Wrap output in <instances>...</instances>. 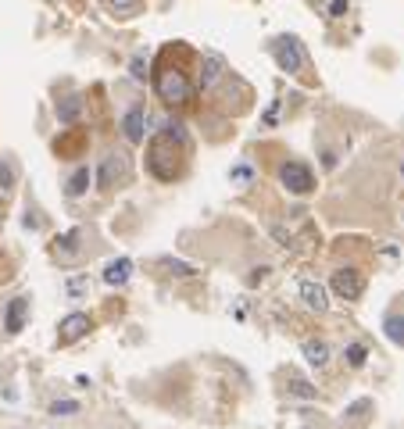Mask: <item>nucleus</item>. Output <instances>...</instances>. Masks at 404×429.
<instances>
[{
  "instance_id": "obj_17",
  "label": "nucleus",
  "mask_w": 404,
  "mask_h": 429,
  "mask_svg": "<svg viewBox=\"0 0 404 429\" xmlns=\"http://www.w3.org/2000/svg\"><path fill=\"white\" fill-rule=\"evenodd\" d=\"M75 240H79V229H72V233H65V236H57V240H54V243H57V254L75 258Z\"/></svg>"
},
{
  "instance_id": "obj_10",
  "label": "nucleus",
  "mask_w": 404,
  "mask_h": 429,
  "mask_svg": "<svg viewBox=\"0 0 404 429\" xmlns=\"http://www.w3.org/2000/svg\"><path fill=\"white\" fill-rule=\"evenodd\" d=\"M118 175H122V158H118V154H108V158L101 161V168H97V187H101V190H111Z\"/></svg>"
},
{
  "instance_id": "obj_16",
  "label": "nucleus",
  "mask_w": 404,
  "mask_h": 429,
  "mask_svg": "<svg viewBox=\"0 0 404 429\" xmlns=\"http://www.w3.org/2000/svg\"><path fill=\"white\" fill-rule=\"evenodd\" d=\"M86 187H89V168L82 165V168H75V175L68 179V197H82Z\"/></svg>"
},
{
  "instance_id": "obj_1",
  "label": "nucleus",
  "mask_w": 404,
  "mask_h": 429,
  "mask_svg": "<svg viewBox=\"0 0 404 429\" xmlns=\"http://www.w3.org/2000/svg\"><path fill=\"white\" fill-rule=\"evenodd\" d=\"M179 150H182V143L179 140H172V136H165V133H158L150 140V150H147V168H150V175H158V179H175L179 175Z\"/></svg>"
},
{
  "instance_id": "obj_21",
  "label": "nucleus",
  "mask_w": 404,
  "mask_h": 429,
  "mask_svg": "<svg viewBox=\"0 0 404 429\" xmlns=\"http://www.w3.org/2000/svg\"><path fill=\"white\" fill-rule=\"evenodd\" d=\"M161 265H165V268H172V275H194V272H197L194 265H186V261H172V258H165Z\"/></svg>"
},
{
  "instance_id": "obj_23",
  "label": "nucleus",
  "mask_w": 404,
  "mask_h": 429,
  "mask_svg": "<svg viewBox=\"0 0 404 429\" xmlns=\"http://www.w3.org/2000/svg\"><path fill=\"white\" fill-rule=\"evenodd\" d=\"M140 4V0H108V8L111 11H118V15H126V11H133Z\"/></svg>"
},
{
  "instance_id": "obj_27",
  "label": "nucleus",
  "mask_w": 404,
  "mask_h": 429,
  "mask_svg": "<svg viewBox=\"0 0 404 429\" xmlns=\"http://www.w3.org/2000/svg\"><path fill=\"white\" fill-rule=\"evenodd\" d=\"M401 179H404V165H401Z\"/></svg>"
},
{
  "instance_id": "obj_13",
  "label": "nucleus",
  "mask_w": 404,
  "mask_h": 429,
  "mask_svg": "<svg viewBox=\"0 0 404 429\" xmlns=\"http://www.w3.org/2000/svg\"><path fill=\"white\" fill-rule=\"evenodd\" d=\"M304 358H308V365H315V369H322V365L329 361V344L326 340H304Z\"/></svg>"
},
{
  "instance_id": "obj_7",
  "label": "nucleus",
  "mask_w": 404,
  "mask_h": 429,
  "mask_svg": "<svg viewBox=\"0 0 404 429\" xmlns=\"http://www.w3.org/2000/svg\"><path fill=\"white\" fill-rule=\"evenodd\" d=\"M86 333H89V315L75 312V315H68L65 322H61V333H57V340H61V344H75L79 336H86Z\"/></svg>"
},
{
  "instance_id": "obj_11",
  "label": "nucleus",
  "mask_w": 404,
  "mask_h": 429,
  "mask_svg": "<svg viewBox=\"0 0 404 429\" xmlns=\"http://www.w3.org/2000/svg\"><path fill=\"white\" fill-rule=\"evenodd\" d=\"M301 297L312 312H326L329 308V297H326V286L322 283H301Z\"/></svg>"
},
{
  "instance_id": "obj_20",
  "label": "nucleus",
  "mask_w": 404,
  "mask_h": 429,
  "mask_svg": "<svg viewBox=\"0 0 404 429\" xmlns=\"http://www.w3.org/2000/svg\"><path fill=\"white\" fill-rule=\"evenodd\" d=\"M15 187V168L8 161H0V194H8Z\"/></svg>"
},
{
  "instance_id": "obj_9",
  "label": "nucleus",
  "mask_w": 404,
  "mask_h": 429,
  "mask_svg": "<svg viewBox=\"0 0 404 429\" xmlns=\"http://www.w3.org/2000/svg\"><path fill=\"white\" fill-rule=\"evenodd\" d=\"M25 312H29V300H25V297H15V300L8 304V312H4V329H8V333H22Z\"/></svg>"
},
{
  "instance_id": "obj_26",
  "label": "nucleus",
  "mask_w": 404,
  "mask_h": 429,
  "mask_svg": "<svg viewBox=\"0 0 404 429\" xmlns=\"http://www.w3.org/2000/svg\"><path fill=\"white\" fill-rule=\"evenodd\" d=\"M133 75H136V79H143V75H147V72H143V54H136V57H133Z\"/></svg>"
},
{
  "instance_id": "obj_19",
  "label": "nucleus",
  "mask_w": 404,
  "mask_h": 429,
  "mask_svg": "<svg viewBox=\"0 0 404 429\" xmlns=\"http://www.w3.org/2000/svg\"><path fill=\"white\" fill-rule=\"evenodd\" d=\"M290 390H294L297 397H308V401H312V397H319V390L308 383V379H301V376H290Z\"/></svg>"
},
{
  "instance_id": "obj_18",
  "label": "nucleus",
  "mask_w": 404,
  "mask_h": 429,
  "mask_svg": "<svg viewBox=\"0 0 404 429\" xmlns=\"http://www.w3.org/2000/svg\"><path fill=\"white\" fill-rule=\"evenodd\" d=\"M344 358H347V365H351V369H361V365H365V358H368V351H365V344H351V347L344 351Z\"/></svg>"
},
{
  "instance_id": "obj_4",
  "label": "nucleus",
  "mask_w": 404,
  "mask_h": 429,
  "mask_svg": "<svg viewBox=\"0 0 404 429\" xmlns=\"http://www.w3.org/2000/svg\"><path fill=\"white\" fill-rule=\"evenodd\" d=\"M275 65L283 68V72H301L304 68V50H301L297 36L275 40Z\"/></svg>"
},
{
  "instance_id": "obj_22",
  "label": "nucleus",
  "mask_w": 404,
  "mask_h": 429,
  "mask_svg": "<svg viewBox=\"0 0 404 429\" xmlns=\"http://www.w3.org/2000/svg\"><path fill=\"white\" fill-rule=\"evenodd\" d=\"M72 412H79V401H57V405H50V415H72Z\"/></svg>"
},
{
  "instance_id": "obj_15",
  "label": "nucleus",
  "mask_w": 404,
  "mask_h": 429,
  "mask_svg": "<svg viewBox=\"0 0 404 429\" xmlns=\"http://www.w3.org/2000/svg\"><path fill=\"white\" fill-rule=\"evenodd\" d=\"M79 111H82V101L79 97H68L65 104H57V118L65 122V126H72V122L79 118Z\"/></svg>"
},
{
  "instance_id": "obj_14",
  "label": "nucleus",
  "mask_w": 404,
  "mask_h": 429,
  "mask_svg": "<svg viewBox=\"0 0 404 429\" xmlns=\"http://www.w3.org/2000/svg\"><path fill=\"white\" fill-rule=\"evenodd\" d=\"M383 333H387V340L404 347V315H387L383 319Z\"/></svg>"
},
{
  "instance_id": "obj_3",
  "label": "nucleus",
  "mask_w": 404,
  "mask_h": 429,
  "mask_svg": "<svg viewBox=\"0 0 404 429\" xmlns=\"http://www.w3.org/2000/svg\"><path fill=\"white\" fill-rule=\"evenodd\" d=\"M279 182L297 197L315 190V175H312V168H308L304 161H283V168H279Z\"/></svg>"
},
{
  "instance_id": "obj_12",
  "label": "nucleus",
  "mask_w": 404,
  "mask_h": 429,
  "mask_svg": "<svg viewBox=\"0 0 404 429\" xmlns=\"http://www.w3.org/2000/svg\"><path fill=\"white\" fill-rule=\"evenodd\" d=\"M129 275H133V261H129V258H115V261L104 268V283H108V286H122Z\"/></svg>"
},
{
  "instance_id": "obj_2",
  "label": "nucleus",
  "mask_w": 404,
  "mask_h": 429,
  "mask_svg": "<svg viewBox=\"0 0 404 429\" xmlns=\"http://www.w3.org/2000/svg\"><path fill=\"white\" fill-rule=\"evenodd\" d=\"M154 89H158V97H161L165 104H186V101H190V94H194L190 79H186V72H179V68L158 72V79H154Z\"/></svg>"
},
{
  "instance_id": "obj_8",
  "label": "nucleus",
  "mask_w": 404,
  "mask_h": 429,
  "mask_svg": "<svg viewBox=\"0 0 404 429\" xmlns=\"http://www.w3.org/2000/svg\"><path fill=\"white\" fill-rule=\"evenodd\" d=\"M143 129H147V115H143V108L136 104V108L126 111V118H122V133H126L129 143H140V140H143Z\"/></svg>"
},
{
  "instance_id": "obj_6",
  "label": "nucleus",
  "mask_w": 404,
  "mask_h": 429,
  "mask_svg": "<svg viewBox=\"0 0 404 429\" xmlns=\"http://www.w3.org/2000/svg\"><path fill=\"white\" fill-rule=\"evenodd\" d=\"M226 75V61L219 54H204V65H201V89H215Z\"/></svg>"
},
{
  "instance_id": "obj_25",
  "label": "nucleus",
  "mask_w": 404,
  "mask_h": 429,
  "mask_svg": "<svg viewBox=\"0 0 404 429\" xmlns=\"http://www.w3.org/2000/svg\"><path fill=\"white\" fill-rule=\"evenodd\" d=\"M347 15V0H333L329 4V18H344Z\"/></svg>"
},
{
  "instance_id": "obj_24",
  "label": "nucleus",
  "mask_w": 404,
  "mask_h": 429,
  "mask_svg": "<svg viewBox=\"0 0 404 429\" xmlns=\"http://www.w3.org/2000/svg\"><path fill=\"white\" fill-rule=\"evenodd\" d=\"M229 175H233L236 182H251V179H254V172H251V165H236V168H233Z\"/></svg>"
},
{
  "instance_id": "obj_5",
  "label": "nucleus",
  "mask_w": 404,
  "mask_h": 429,
  "mask_svg": "<svg viewBox=\"0 0 404 429\" xmlns=\"http://www.w3.org/2000/svg\"><path fill=\"white\" fill-rule=\"evenodd\" d=\"M333 290L344 297V300H358L361 290H365V279H361L354 268H340V272H333Z\"/></svg>"
}]
</instances>
